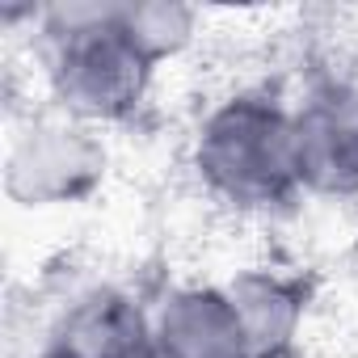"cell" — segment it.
Returning <instances> with one entry per match:
<instances>
[{
    "instance_id": "obj_1",
    "label": "cell",
    "mask_w": 358,
    "mask_h": 358,
    "mask_svg": "<svg viewBox=\"0 0 358 358\" xmlns=\"http://www.w3.org/2000/svg\"><path fill=\"white\" fill-rule=\"evenodd\" d=\"M47 47V85L59 114L101 127L131 118L156 68L118 26V0H68L34 9Z\"/></svg>"
},
{
    "instance_id": "obj_2",
    "label": "cell",
    "mask_w": 358,
    "mask_h": 358,
    "mask_svg": "<svg viewBox=\"0 0 358 358\" xmlns=\"http://www.w3.org/2000/svg\"><path fill=\"white\" fill-rule=\"evenodd\" d=\"M194 173L220 203L236 211H278L299 182L295 110L266 93H236L211 106L194 135Z\"/></svg>"
},
{
    "instance_id": "obj_3",
    "label": "cell",
    "mask_w": 358,
    "mask_h": 358,
    "mask_svg": "<svg viewBox=\"0 0 358 358\" xmlns=\"http://www.w3.org/2000/svg\"><path fill=\"white\" fill-rule=\"evenodd\" d=\"M106 177V143L97 127L76 122L68 114L34 118L13 143L5 160V194L17 207H72L89 199Z\"/></svg>"
},
{
    "instance_id": "obj_4",
    "label": "cell",
    "mask_w": 358,
    "mask_h": 358,
    "mask_svg": "<svg viewBox=\"0 0 358 358\" xmlns=\"http://www.w3.org/2000/svg\"><path fill=\"white\" fill-rule=\"evenodd\" d=\"M299 182L308 194H358V80H316L295 106Z\"/></svg>"
},
{
    "instance_id": "obj_5",
    "label": "cell",
    "mask_w": 358,
    "mask_h": 358,
    "mask_svg": "<svg viewBox=\"0 0 358 358\" xmlns=\"http://www.w3.org/2000/svg\"><path fill=\"white\" fill-rule=\"evenodd\" d=\"M152 358H253L228 287H177L152 308Z\"/></svg>"
},
{
    "instance_id": "obj_6",
    "label": "cell",
    "mask_w": 358,
    "mask_h": 358,
    "mask_svg": "<svg viewBox=\"0 0 358 358\" xmlns=\"http://www.w3.org/2000/svg\"><path fill=\"white\" fill-rule=\"evenodd\" d=\"M51 345L76 358H152V312L122 287H93L68 303Z\"/></svg>"
},
{
    "instance_id": "obj_7",
    "label": "cell",
    "mask_w": 358,
    "mask_h": 358,
    "mask_svg": "<svg viewBox=\"0 0 358 358\" xmlns=\"http://www.w3.org/2000/svg\"><path fill=\"white\" fill-rule=\"evenodd\" d=\"M228 295L241 312L253 358H287L308 308L303 282L282 270H245L228 282Z\"/></svg>"
},
{
    "instance_id": "obj_8",
    "label": "cell",
    "mask_w": 358,
    "mask_h": 358,
    "mask_svg": "<svg viewBox=\"0 0 358 358\" xmlns=\"http://www.w3.org/2000/svg\"><path fill=\"white\" fill-rule=\"evenodd\" d=\"M118 26L139 47V55L152 68H160L194 43L199 13L177 0H118Z\"/></svg>"
},
{
    "instance_id": "obj_9",
    "label": "cell",
    "mask_w": 358,
    "mask_h": 358,
    "mask_svg": "<svg viewBox=\"0 0 358 358\" xmlns=\"http://www.w3.org/2000/svg\"><path fill=\"white\" fill-rule=\"evenodd\" d=\"M38 358H76V354H68V350H59V345H47Z\"/></svg>"
}]
</instances>
